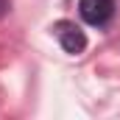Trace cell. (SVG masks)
Returning a JSON list of instances; mask_svg holds the SVG:
<instances>
[{
  "instance_id": "3957f363",
  "label": "cell",
  "mask_w": 120,
  "mask_h": 120,
  "mask_svg": "<svg viewBox=\"0 0 120 120\" xmlns=\"http://www.w3.org/2000/svg\"><path fill=\"white\" fill-rule=\"evenodd\" d=\"M6 8H8V0H0V14H3Z\"/></svg>"
},
{
  "instance_id": "6da1fadb",
  "label": "cell",
  "mask_w": 120,
  "mask_h": 120,
  "mask_svg": "<svg viewBox=\"0 0 120 120\" xmlns=\"http://www.w3.org/2000/svg\"><path fill=\"white\" fill-rule=\"evenodd\" d=\"M78 11L90 25H106L115 14V3L112 0H81Z\"/></svg>"
},
{
  "instance_id": "7a4b0ae2",
  "label": "cell",
  "mask_w": 120,
  "mask_h": 120,
  "mask_svg": "<svg viewBox=\"0 0 120 120\" xmlns=\"http://www.w3.org/2000/svg\"><path fill=\"white\" fill-rule=\"evenodd\" d=\"M56 36H59L61 48L67 50V53H81L84 48H87V36H84V31L78 28V25H73V22H56Z\"/></svg>"
}]
</instances>
